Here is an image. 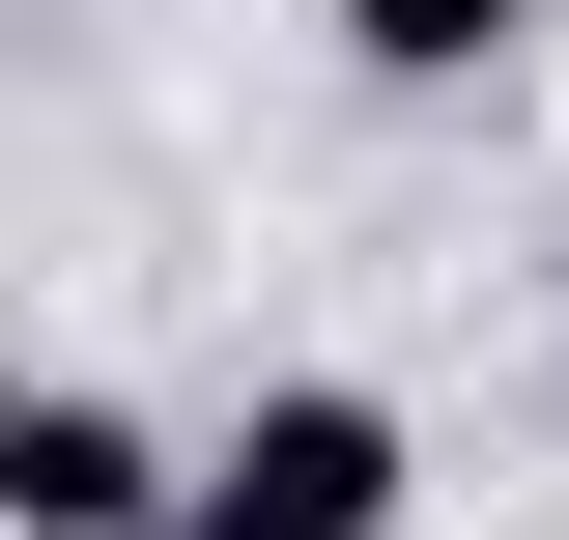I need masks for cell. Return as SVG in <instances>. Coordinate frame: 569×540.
Segmentation results:
<instances>
[{
	"mask_svg": "<svg viewBox=\"0 0 569 540\" xmlns=\"http://www.w3.org/2000/svg\"><path fill=\"white\" fill-rule=\"evenodd\" d=\"M200 512V456L142 399H86V370H0V540H171Z\"/></svg>",
	"mask_w": 569,
	"mask_h": 540,
	"instance_id": "obj_2",
	"label": "cell"
},
{
	"mask_svg": "<svg viewBox=\"0 0 569 540\" xmlns=\"http://www.w3.org/2000/svg\"><path fill=\"white\" fill-rule=\"evenodd\" d=\"M427 512V427L370 399V370H257V399L200 427V512L171 540H399Z\"/></svg>",
	"mask_w": 569,
	"mask_h": 540,
	"instance_id": "obj_1",
	"label": "cell"
},
{
	"mask_svg": "<svg viewBox=\"0 0 569 540\" xmlns=\"http://www.w3.org/2000/svg\"><path fill=\"white\" fill-rule=\"evenodd\" d=\"M512 29H541V0H342V58H370V86H485Z\"/></svg>",
	"mask_w": 569,
	"mask_h": 540,
	"instance_id": "obj_3",
	"label": "cell"
}]
</instances>
